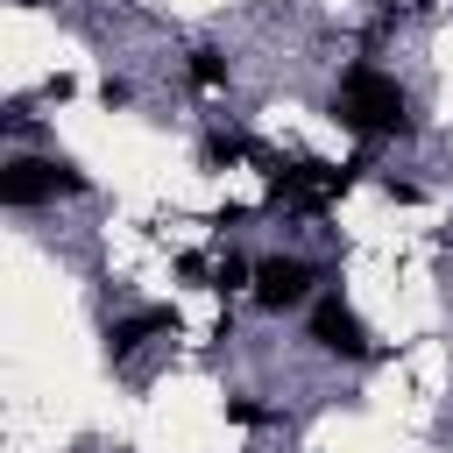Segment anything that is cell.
<instances>
[{
	"mask_svg": "<svg viewBox=\"0 0 453 453\" xmlns=\"http://www.w3.org/2000/svg\"><path fill=\"white\" fill-rule=\"evenodd\" d=\"M311 283H319V269L304 255H262L255 262V304L262 311H297L311 297Z\"/></svg>",
	"mask_w": 453,
	"mask_h": 453,
	"instance_id": "cell-3",
	"label": "cell"
},
{
	"mask_svg": "<svg viewBox=\"0 0 453 453\" xmlns=\"http://www.w3.org/2000/svg\"><path fill=\"white\" fill-rule=\"evenodd\" d=\"M205 290H219V297H234V290H255V262H248V255H219Z\"/></svg>",
	"mask_w": 453,
	"mask_h": 453,
	"instance_id": "cell-8",
	"label": "cell"
},
{
	"mask_svg": "<svg viewBox=\"0 0 453 453\" xmlns=\"http://www.w3.org/2000/svg\"><path fill=\"white\" fill-rule=\"evenodd\" d=\"M333 120L354 127V134H411V99L389 71L375 64H347L340 85H333Z\"/></svg>",
	"mask_w": 453,
	"mask_h": 453,
	"instance_id": "cell-1",
	"label": "cell"
},
{
	"mask_svg": "<svg viewBox=\"0 0 453 453\" xmlns=\"http://www.w3.org/2000/svg\"><path fill=\"white\" fill-rule=\"evenodd\" d=\"M184 319L170 311V304H142V311H120V319H106V354L113 361H127L142 340H156V333H177Z\"/></svg>",
	"mask_w": 453,
	"mask_h": 453,
	"instance_id": "cell-5",
	"label": "cell"
},
{
	"mask_svg": "<svg viewBox=\"0 0 453 453\" xmlns=\"http://www.w3.org/2000/svg\"><path fill=\"white\" fill-rule=\"evenodd\" d=\"M226 418H234V425H241V432H255V425H262V418H269V411H262V403H255V396H226Z\"/></svg>",
	"mask_w": 453,
	"mask_h": 453,
	"instance_id": "cell-9",
	"label": "cell"
},
{
	"mask_svg": "<svg viewBox=\"0 0 453 453\" xmlns=\"http://www.w3.org/2000/svg\"><path fill=\"white\" fill-rule=\"evenodd\" d=\"M403 7H432V0H403Z\"/></svg>",
	"mask_w": 453,
	"mask_h": 453,
	"instance_id": "cell-12",
	"label": "cell"
},
{
	"mask_svg": "<svg viewBox=\"0 0 453 453\" xmlns=\"http://www.w3.org/2000/svg\"><path fill=\"white\" fill-rule=\"evenodd\" d=\"M382 191H389L396 205H418V184H403V177H382Z\"/></svg>",
	"mask_w": 453,
	"mask_h": 453,
	"instance_id": "cell-11",
	"label": "cell"
},
{
	"mask_svg": "<svg viewBox=\"0 0 453 453\" xmlns=\"http://www.w3.org/2000/svg\"><path fill=\"white\" fill-rule=\"evenodd\" d=\"M311 347H319V354H340V361H368V354H375V347H368V326L354 319L347 297H319V304H311Z\"/></svg>",
	"mask_w": 453,
	"mask_h": 453,
	"instance_id": "cell-4",
	"label": "cell"
},
{
	"mask_svg": "<svg viewBox=\"0 0 453 453\" xmlns=\"http://www.w3.org/2000/svg\"><path fill=\"white\" fill-rule=\"evenodd\" d=\"M99 99H106V106H127L134 92H127V78H106V85H99Z\"/></svg>",
	"mask_w": 453,
	"mask_h": 453,
	"instance_id": "cell-10",
	"label": "cell"
},
{
	"mask_svg": "<svg viewBox=\"0 0 453 453\" xmlns=\"http://www.w3.org/2000/svg\"><path fill=\"white\" fill-rule=\"evenodd\" d=\"M85 191H92V177L64 156H14L0 170V205H14V212L50 205V198H85Z\"/></svg>",
	"mask_w": 453,
	"mask_h": 453,
	"instance_id": "cell-2",
	"label": "cell"
},
{
	"mask_svg": "<svg viewBox=\"0 0 453 453\" xmlns=\"http://www.w3.org/2000/svg\"><path fill=\"white\" fill-rule=\"evenodd\" d=\"M241 156H262V149H255L248 134H226V127H219V134H205V163H212V170H234ZM262 163H269V156H262Z\"/></svg>",
	"mask_w": 453,
	"mask_h": 453,
	"instance_id": "cell-7",
	"label": "cell"
},
{
	"mask_svg": "<svg viewBox=\"0 0 453 453\" xmlns=\"http://www.w3.org/2000/svg\"><path fill=\"white\" fill-rule=\"evenodd\" d=\"M184 78H191L198 92H219V85H226V57H219L212 42H198V50L184 57Z\"/></svg>",
	"mask_w": 453,
	"mask_h": 453,
	"instance_id": "cell-6",
	"label": "cell"
}]
</instances>
